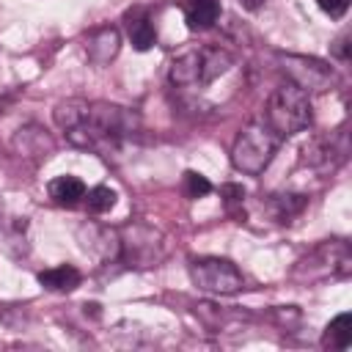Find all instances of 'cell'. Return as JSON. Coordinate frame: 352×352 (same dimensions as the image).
Wrapping results in <instances>:
<instances>
[{
    "label": "cell",
    "instance_id": "4",
    "mask_svg": "<svg viewBox=\"0 0 352 352\" xmlns=\"http://www.w3.org/2000/svg\"><path fill=\"white\" fill-rule=\"evenodd\" d=\"M278 143H280V138L272 135L267 129V124H248V126H242V132L236 135V140L231 146V162L245 176H261L264 168L272 162Z\"/></svg>",
    "mask_w": 352,
    "mask_h": 352
},
{
    "label": "cell",
    "instance_id": "7",
    "mask_svg": "<svg viewBox=\"0 0 352 352\" xmlns=\"http://www.w3.org/2000/svg\"><path fill=\"white\" fill-rule=\"evenodd\" d=\"M280 69L289 74V80L302 88L305 94H324L333 88L336 74L333 69L319 60V58H308V55H294V52H280L278 55Z\"/></svg>",
    "mask_w": 352,
    "mask_h": 352
},
{
    "label": "cell",
    "instance_id": "13",
    "mask_svg": "<svg viewBox=\"0 0 352 352\" xmlns=\"http://www.w3.org/2000/svg\"><path fill=\"white\" fill-rule=\"evenodd\" d=\"M220 0H184L182 14L190 30H209L220 19Z\"/></svg>",
    "mask_w": 352,
    "mask_h": 352
},
{
    "label": "cell",
    "instance_id": "19",
    "mask_svg": "<svg viewBox=\"0 0 352 352\" xmlns=\"http://www.w3.org/2000/svg\"><path fill=\"white\" fill-rule=\"evenodd\" d=\"M182 190H184V195H187L190 201H195V198L209 195V192H212V184H209L206 176H201V173H195V170H184V176H182Z\"/></svg>",
    "mask_w": 352,
    "mask_h": 352
},
{
    "label": "cell",
    "instance_id": "2",
    "mask_svg": "<svg viewBox=\"0 0 352 352\" xmlns=\"http://www.w3.org/2000/svg\"><path fill=\"white\" fill-rule=\"evenodd\" d=\"M234 66V55L214 44H195L182 50L168 69V77L179 88H198L209 85L217 77H223Z\"/></svg>",
    "mask_w": 352,
    "mask_h": 352
},
{
    "label": "cell",
    "instance_id": "11",
    "mask_svg": "<svg viewBox=\"0 0 352 352\" xmlns=\"http://www.w3.org/2000/svg\"><path fill=\"white\" fill-rule=\"evenodd\" d=\"M124 30H126V36H129V41H132V47L138 50V52H146V50H151L154 44H157V30H154V25H151V16H148V11L146 8H132V11H126V16H124Z\"/></svg>",
    "mask_w": 352,
    "mask_h": 352
},
{
    "label": "cell",
    "instance_id": "15",
    "mask_svg": "<svg viewBox=\"0 0 352 352\" xmlns=\"http://www.w3.org/2000/svg\"><path fill=\"white\" fill-rule=\"evenodd\" d=\"M349 344H352V319H349V314H338V316L324 327L322 346H324V349H346Z\"/></svg>",
    "mask_w": 352,
    "mask_h": 352
},
{
    "label": "cell",
    "instance_id": "1",
    "mask_svg": "<svg viewBox=\"0 0 352 352\" xmlns=\"http://www.w3.org/2000/svg\"><path fill=\"white\" fill-rule=\"evenodd\" d=\"M58 129L77 148L107 151L138 129V116L121 104L66 99L52 110Z\"/></svg>",
    "mask_w": 352,
    "mask_h": 352
},
{
    "label": "cell",
    "instance_id": "12",
    "mask_svg": "<svg viewBox=\"0 0 352 352\" xmlns=\"http://www.w3.org/2000/svg\"><path fill=\"white\" fill-rule=\"evenodd\" d=\"M38 283H41L47 292L66 294V292H74V289L82 283V272H80L74 264H58V267L41 270V272H38Z\"/></svg>",
    "mask_w": 352,
    "mask_h": 352
},
{
    "label": "cell",
    "instance_id": "22",
    "mask_svg": "<svg viewBox=\"0 0 352 352\" xmlns=\"http://www.w3.org/2000/svg\"><path fill=\"white\" fill-rule=\"evenodd\" d=\"M223 195H226L228 204H234V201H242L245 198V190L239 184H223Z\"/></svg>",
    "mask_w": 352,
    "mask_h": 352
},
{
    "label": "cell",
    "instance_id": "9",
    "mask_svg": "<svg viewBox=\"0 0 352 352\" xmlns=\"http://www.w3.org/2000/svg\"><path fill=\"white\" fill-rule=\"evenodd\" d=\"M346 157V132L336 129V132H322L316 138H311L302 146V165L314 168V170H333L336 165H341Z\"/></svg>",
    "mask_w": 352,
    "mask_h": 352
},
{
    "label": "cell",
    "instance_id": "14",
    "mask_svg": "<svg viewBox=\"0 0 352 352\" xmlns=\"http://www.w3.org/2000/svg\"><path fill=\"white\" fill-rule=\"evenodd\" d=\"M47 192H50V198L58 204V206H77L82 198H85V184H82V179H77V176H55L50 184H47Z\"/></svg>",
    "mask_w": 352,
    "mask_h": 352
},
{
    "label": "cell",
    "instance_id": "10",
    "mask_svg": "<svg viewBox=\"0 0 352 352\" xmlns=\"http://www.w3.org/2000/svg\"><path fill=\"white\" fill-rule=\"evenodd\" d=\"M121 50V33L110 25H102L96 30L88 33L85 38V52H88V60L96 63V66H104L110 63Z\"/></svg>",
    "mask_w": 352,
    "mask_h": 352
},
{
    "label": "cell",
    "instance_id": "17",
    "mask_svg": "<svg viewBox=\"0 0 352 352\" xmlns=\"http://www.w3.org/2000/svg\"><path fill=\"white\" fill-rule=\"evenodd\" d=\"M305 204H308V198L305 195H272V201H270V206H272V217L278 220V223H289L292 217H297L302 209H305Z\"/></svg>",
    "mask_w": 352,
    "mask_h": 352
},
{
    "label": "cell",
    "instance_id": "8",
    "mask_svg": "<svg viewBox=\"0 0 352 352\" xmlns=\"http://www.w3.org/2000/svg\"><path fill=\"white\" fill-rule=\"evenodd\" d=\"M121 239V261H126L129 267H151L162 258V234L143 226V223H132L126 228L118 231Z\"/></svg>",
    "mask_w": 352,
    "mask_h": 352
},
{
    "label": "cell",
    "instance_id": "3",
    "mask_svg": "<svg viewBox=\"0 0 352 352\" xmlns=\"http://www.w3.org/2000/svg\"><path fill=\"white\" fill-rule=\"evenodd\" d=\"M314 110H311V94L297 88L294 82L278 85L264 107V124L278 138H292L311 126Z\"/></svg>",
    "mask_w": 352,
    "mask_h": 352
},
{
    "label": "cell",
    "instance_id": "18",
    "mask_svg": "<svg viewBox=\"0 0 352 352\" xmlns=\"http://www.w3.org/2000/svg\"><path fill=\"white\" fill-rule=\"evenodd\" d=\"M85 204H88V212L91 214H104V212H110L116 206V190L99 184V187H94V190L85 192Z\"/></svg>",
    "mask_w": 352,
    "mask_h": 352
},
{
    "label": "cell",
    "instance_id": "5",
    "mask_svg": "<svg viewBox=\"0 0 352 352\" xmlns=\"http://www.w3.org/2000/svg\"><path fill=\"white\" fill-rule=\"evenodd\" d=\"M352 270V253L349 245L341 239L322 242L314 248L294 270V278L302 280H319V278H346Z\"/></svg>",
    "mask_w": 352,
    "mask_h": 352
},
{
    "label": "cell",
    "instance_id": "21",
    "mask_svg": "<svg viewBox=\"0 0 352 352\" xmlns=\"http://www.w3.org/2000/svg\"><path fill=\"white\" fill-rule=\"evenodd\" d=\"M330 50H333V55H336L338 60H344V63H346V60H349V33L338 36V38L333 41V47H330Z\"/></svg>",
    "mask_w": 352,
    "mask_h": 352
},
{
    "label": "cell",
    "instance_id": "6",
    "mask_svg": "<svg viewBox=\"0 0 352 352\" xmlns=\"http://www.w3.org/2000/svg\"><path fill=\"white\" fill-rule=\"evenodd\" d=\"M190 278H192V283H195L201 292L217 294V297L236 294V292L245 286V278H242V272L236 270V264L228 261V258H220V256H201V258H192V261H190Z\"/></svg>",
    "mask_w": 352,
    "mask_h": 352
},
{
    "label": "cell",
    "instance_id": "16",
    "mask_svg": "<svg viewBox=\"0 0 352 352\" xmlns=\"http://www.w3.org/2000/svg\"><path fill=\"white\" fill-rule=\"evenodd\" d=\"M14 146H16V151H22V154H36V157H47L50 151H52V140L44 135V129H38V126H30V129H19V135L14 138Z\"/></svg>",
    "mask_w": 352,
    "mask_h": 352
},
{
    "label": "cell",
    "instance_id": "20",
    "mask_svg": "<svg viewBox=\"0 0 352 352\" xmlns=\"http://www.w3.org/2000/svg\"><path fill=\"white\" fill-rule=\"evenodd\" d=\"M316 6L330 16V19H341L349 11V0H316Z\"/></svg>",
    "mask_w": 352,
    "mask_h": 352
}]
</instances>
